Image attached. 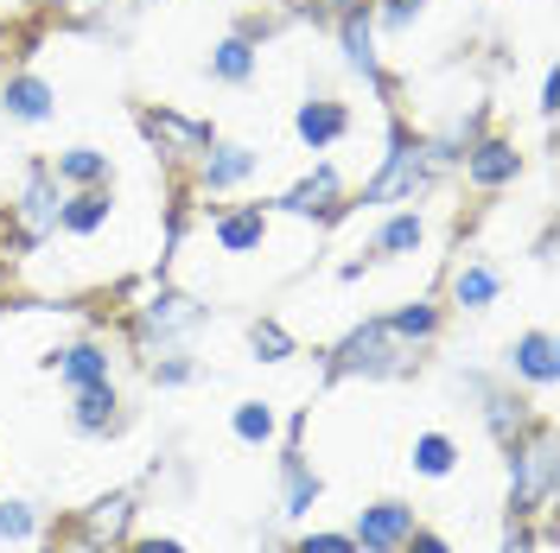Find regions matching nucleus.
I'll use <instances>...</instances> for the list:
<instances>
[{
	"label": "nucleus",
	"instance_id": "obj_1",
	"mask_svg": "<svg viewBox=\"0 0 560 553\" xmlns=\"http://www.w3.org/2000/svg\"><path fill=\"white\" fill-rule=\"evenodd\" d=\"M440 178H446V166L433 160V140L420 134V128H408L401 115H388V140H383V153H376V173H370L363 185H357L350 210L376 216V210L427 204Z\"/></svg>",
	"mask_w": 560,
	"mask_h": 553
},
{
	"label": "nucleus",
	"instance_id": "obj_2",
	"mask_svg": "<svg viewBox=\"0 0 560 553\" xmlns=\"http://www.w3.org/2000/svg\"><path fill=\"white\" fill-rule=\"evenodd\" d=\"M420 369V350L388 331V318H357L338 344L325 350V381H401Z\"/></svg>",
	"mask_w": 560,
	"mask_h": 553
},
{
	"label": "nucleus",
	"instance_id": "obj_3",
	"mask_svg": "<svg viewBox=\"0 0 560 553\" xmlns=\"http://www.w3.org/2000/svg\"><path fill=\"white\" fill-rule=\"evenodd\" d=\"M210 318H217V311H210L191 286H160V293H147L140 306H128V344H135L140 363H153V356H166V350H191L210 331Z\"/></svg>",
	"mask_w": 560,
	"mask_h": 553
},
{
	"label": "nucleus",
	"instance_id": "obj_4",
	"mask_svg": "<svg viewBox=\"0 0 560 553\" xmlns=\"http://www.w3.org/2000/svg\"><path fill=\"white\" fill-rule=\"evenodd\" d=\"M58 210H65V185L51 178L45 160H26L20 191H13V204H7V230H0V243L13 248L7 261H33L45 243H58Z\"/></svg>",
	"mask_w": 560,
	"mask_h": 553
},
{
	"label": "nucleus",
	"instance_id": "obj_5",
	"mask_svg": "<svg viewBox=\"0 0 560 553\" xmlns=\"http://www.w3.org/2000/svg\"><path fill=\"white\" fill-rule=\"evenodd\" d=\"M503 458H510V509H516V521L541 516L555 503V420L535 414V426L523 439H510Z\"/></svg>",
	"mask_w": 560,
	"mask_h": 553
},
{
	"label": "nucleus",
	"instance_id": "obj_6",
	"mask_svg": "<svg viewBox=\"0 0 560 553\" xmlns=\"http://www.w3.org/2000/svg\"><path fill=\"white\" fill-rule=\"evenodd\" d=\"M268 210H275L280 223H313V230L350 216V178H345V166H338V160H313L293 185H280L275 198H268Z\"/></svg>",
	"mask_w": 560,
	"mask_h": 553
},
{
	"label": "nucleus",
	"instance_id": "obj_7",
	"mask_svg": "<svg viewBox=\"0 0 560 553\" xmlns=\"http://www.w3.org/2000/svg\"><path fill=\"white\" fill-rule=\"evenodd\" d=\"M268 166V146H255V140H210L205 153L191 160V178H185V198H236L248 191L255 178Z\"/></svg>",
	"mask_w": 560,
	"mask_h": 553
},
{
	"label": "nucleus",
	"instance_id": "obj_8",
	"mask_svg": "<svg viewBox=\"0 0 560 553\" xmlns=\"http://www.w3.org/2000/svg\"><path fill=\"white\" fill-rule=\"evenodd\" d=\"M331 33H338V58H345V70L350 77H363V83L388 103V115H395V77H388V64H383V38H376V20H370V0H345L338 20H331Z\"/></svg>",
	"mask_w": 560,
	"mask_h": 553
},
{
	"label": "nucleus",
	"instance_id": "obj_9",
	"mask_svg": "<svg viewBox=\"0 0 560 553\" xmlns=\"http://www.w3.org/2000/svg\"><path fill=\"white\" fill-rule=\"evenodd\" d=\"M528 173V153L516 146V134H478L465 153H458V178H465V191L471 198H503V191H516Z\"/></svg>",
	"mask_w": 560,
	"mask_h": 553
},
{
	"label": "nucleus",
	"instance_id": "obj_10",
	"mask_svg": "<svg viewBox=\"0 0 560 553\" xmlns=\"http://www.w3.org/2000/svg\"><path fill=\"white\" fill-rule=\"evenodd\" d=\"M275 230H280V216L268 210V198L205 210V243L217 248V261H255L261 248L275 243Z\"/></svg>",
	"mask_w": 560,
	"mask_h": 553
},
{
	"label": "nucleus",
	"instance_id": "obj_11",
	"mask_svg": "<svg viewBox=\"0 0 560 553\" xmlns=\"http://www.w3.org/2000/svg\"><path fill=\"white\" fill-rule=\"evenodd\" d=\"M135 128H140V140L160 153V166H191L210 140H217V128H210L205 115H185V108H173V103H147L135 115Z\"/></svg>",
	"mask_w": 560,
	"mask_h": 553
},
{
	"label": "nucleus",
	"instance_id": "obj_12",
	"mask_svg": "<svg viewBox=\"0 0 560 553\" xmlns=\"http://www.w3.org/2000/svg\"><path fill=\"white\" fill-rule=\"evenodd\" d=\"M58 108H65V96H58V83H51L45 70L20 64V70L0 77V121H7V128H51Z\"/></svg>",
	"mask_w": 560,
	"mask_h": 553
},
{
	"label": "nucleus",
	"instance_id": "obj_13",
	"mask_svg": "<svg viewBox=\"0 0 560 553\" xmlns=\"http://www.w3.org/2000/svg\"><path fill=\"white\" fill-rule=\"evenodd\" d=\"M38 369H51V376H58V381L70 388V395H77V388L115 381L121 356H115V344H108V338L83 331V338H70V344H51V350H45V356H38Z\"/></svg>",
	"mask_w": 560,
	"mask_h": 553
},
{
	"label": "nucleus",
	"instance_id": "obj_14",
	"mask_svg": "<svg viewBox=\"0 0 560 553\" xmlns=\"http://www.w3.org/2000/svg\"><path fill=\"white\" fill-rule=\"evenodd\" d=\"M357 134V108L345 96H331V90H306V103L293 108V140L306 146V153H331V146H345Z\"/></svg>",
	"mask_w": 560,
	"mask_h": 553
},
{
	"label": "nucleus",
	"instance_id": "obj_15",
	"mask_svg": "<svg viewBox=\"0 0 560 553\" xmlns=\"http://www.w3.org/2000/svg\"><path fill=\"white\" fill-rule=\"evenodd\" d=\"M503 286L510 274L490 261L485 248H465L453 261V274H446V311H465V318H485L497 299H503Z\"/></svg>",
	"mask_w": 560,
	"mask_h": 553
},
{
	"label": "nucleus",
	"instance_id": "obj_16",
	"mask_svg": "<svg viewBox=\"0 0 560 553\" xmlns=\"http://www.w3.org/2000/svg\"><path fill=\"white\" fill-rule=\"evenodd\" d=\"M503 381H516V388H535V395H548L560 381V344L548 325H523L510 344H503Z\"/></svg>",
	"mask_w": 560,
	"mask_h": 553
},
{
	"label": "nucleus",
	"instance_id": "obj_17",
	"mask_svg": "<svg viewBox=\"0 0 560 553\" xmlns=\"http://www.w3.org/2000/svg\"><path fill=\"white\" fill-rule=\"evenodd\" d=\"M471 381V395H478V414H485V433L497 446H510V439H523L528 426H535V408H528V388L516 381H490V376H465Z\"/></svg>",
	"mask_w": 560,
	"mask_h": 553
},
{
	"label": "nucleus",
	"instance_id": "obj_18",
	"mask_svg": "<svg viewBox=\"0 0 560 553\" xmlns=\"http://www.w3.org/2000/svg\"><path fill=\"white\" fill-rule=\"evenodd\" d=\"M415 528H420L415 503H401V496H376V503H363V509L350 516V541H357V553H395Z\"/></svg>",
	"mask_w": 560,
	"mask_h": 553
},
{
	"label": "nucleus",
	"instance_id": "obj_19",
	"mask_svg": "<svg viewBox=\"0 0 560 553\" xmlns=\"http://www.w3.org/2000/svg\"><path fill=\"white\" fill-rule=\"evenodd\" d=\"M135 521H140V490H135V484H121V490H103V496H90V503L70 516V528H77V534H90V541H103V548H128Z\"/></svg>",
	"mask_w": 560,
	"mask_h": 553
},
{
	"label": "nucleus",
	"instance_id": "obj_20",
	"mask_svg": "<svg viewBox=\"0 0 560 553\" xmlns=\"http://www.w3.org/2000/svg\"><path fill=\"white\" fill-rule=\"evenodd\" d=\"M65 420H70L77 439H115V433L128 426V401H121L115 381H96V388H77V395H70Z\"/></svg>",
	"mask_w": 560,
	"mask_h": 553
},
{
	"label": "nucleus",
	"instance_id": "obj_21",
	"mask_svg": "<svg viewBox=\"0 0 560 553\" xmlns=\"http://www.w3.org/2000/svg\"><path fill=\"white\" fill-rule=\"evenodd\" d=\"M420 248H427V216H420V204L376 210V223H370V261H415Z\"/></svg>",
	"mask_w": 560,
	"mask_h": 553
},
{
	"label": "nucleus",
	"instance_id": "obj_22",
	"mask_svg": "<svg viewBox=\"0 0 560 553\" xmlns=\"http://www.w3.org/2000/svg\"><path fill=\"white\" fill-rule=\"evenodd\" d=\"M45 166H51V178H58L65 191H96V185H115V153L96 146V140H77V146L45 153Z\"/></svg>",
	"mask_w": 560,
	"mask_h": 553
},
{
	"label": "nucleus",
	"instance_id": "obj_23",
	"mask_svg": "<svg viewBox=\"0 0 560 553\" xmlns=\"http://www.w3.org/2000/svg\"><path fill=\"white\" fill-rule=\"evenodd\" d=\"M115 185H96V191H65V210H58V236L70 243H96L108 223H115Z\"/></svg>",
	"mask_w": 560,
	"mask_h": 553
},
{
	"label": "nucleus",
	"instance_id": "obj_24",
	"mask_svg": "<svg viewBox=\"0 0 560 553\" xmlns=\"http://www.w3.org/2000/svg\"><path fill=\"white\" fill-rule=\"evenodd\" d=\"M205 77H210V83H223V90H248V83L261 77V45H255L248 33H236V26H230V33L210 45Z\"/></svg>",
	"mask_w": 560,
	"mask_h": 553
},
{
	"label": "nucleus",
	"instance_id": "obj_25",
	"mask_svg": "<svg viewBox=\"0 0 560 553\" xmlns=\"http://www.w3.org/2000/svg\"><path fill=\"white\" fill-rule=\"evenodd\" d=\"M383 318H388V331H401V338H408L415 350H433V344H440V331H446V318H453V311H446V299H433V293H415V299L388 306Z\"/></svg>",
	"mask_w": 560,
	"mask_h": 553
},
{
	"label": "nucleus",
	"instance_id": "obj_26",
	"mask_svg": "<svg viewBox=\"0 0 560 553\" xmlns=\"http://www.w3.org/2000/svg\"><path fill=\"white\" fill-rule=\"evenodd\" d=\"M318 503H325V478H318L300 451H287V458H280V521H293V528H300Z\"/></svg>",
	"mask_w": 560,
	"mask_h": 553
},
{
	"label": "nucleus",
	"instance_id": "obj_27",
	"mask_svg": "<svg viewBox=\"0 0 560 553\" xmlns=\"http://www.w3.org/2000/svg\"><path fill=\"white\" fill-rule=\"evenodd\" d=\"M458 464H465V446H458L446 426H427V433H415V446H408V471H415V478H427V484H446V478H458Z\"/></svg>",
	"mask_w": 560,
	"mask_h": 553
},
{
	"label": "nucleus",
	"instance_id": "obj_28",
	"mask_svg": "<svg viewBox=\"0 0 560 553\" xmlns=\"http://www.w3.org/2000/svg\"><path fill=\"white\" fill-rule=\"evenodd\" d=\"M230 439L248 451H268L280 439V401L268 395H243V401H230Z\"/></svg>",
	"mask_w": 560,
	"mask_h": 553
},
{
	"label": "nucleus",
	"instance_id": "obj_29",
	"mask_svg": "<svg viewBox=\"0 0 560 553\" xmlns=\"http://www.w3.org/2000/svg\"><path fill=\"white\" fill-rule=\"evenodd\" d=\"M243 344H248V356H255V363H268V369L300 363V338L287 331V318H275V311L248 318V325H243Z\"/></svg>",
	"mask_w": 560,
	"mask_h": 553
},
{
	"label": "nucleus",
	"instance_id": "obj_30",
	"mask_svg": "<svg viewBox=\"0 0 560 553\" xmlns=\"http://www.w3.org/2000/svg\"><path fill=\"white\" fill-rule=\"evenodd\" d=\"M45 541V516H38L33 496H0V548L20 553V548H38Z\"/></svg>",
	"mask_w": 560,
	"mask_h": 553
},
{
	"label": "nucleus",
	"instance_id": "obj_31",
	"mask_svg": "<svg viewBox=\"0 0 560 553\" xmlns=\"http://www.w3.org/2000/svg\"><path fill=\"white\" fill-rule=\"evenodd\" d=\"M370 20H376V38H408L427 20V0H370Z\"/></svg>",
	"mask_w": 560,
	"mask_h": 553
},
{
	"label": "nucleus",
	"instance_id": "obj_32",
	"mask_svg": "<svg viewBox=\"0 0 560 553\" xmlns=\"http://www.w3.org/2000/svg\"><path fill=\"white\" fill-rule=\"evenodd\" d=\"M198 376H205V363H198L191 350H166V356L147 363V381H153V388H191Z\"/></svg>",
	"mask_w": 560,
	"mask_h": 553
},
{
	"label": "nucleus",
	"instance_id": "obj_33",
	"mask_svg": "<svg viewBox=\"0 0 560 553\" xmlns=\"http://www.w3.org/2000/svg\"><path fill=\"white\" fill-rule=\"evenodd\" d=\"M287 553H357V541H350V528H300Z\"/></svg>",
	"mask_w": 560,
	"mask_h": 553
},
{
	"label": "nucleus",
	"instance_id": "obj_34",
	"mask_svg": "<svg viewBox=\"0 0 560 553\" xmlns=\"http://www.w3.org/2000/svg\"><path fill=\"white\" fill-rule=\"evenodd\" d=\"M497 553H548V534L510 516V528H503V548H497Z\"/></svg>",
	"mask_w": 560,
	"mask_h": 553
},
{
	"label": "nucleus",
	"instance_id": "obj_35",
	"mask_svg": "<svg viewBox=\"0 0 560 553\" xmlns=\"http://www.w3.org/2000/svg\"><path fill=\"white\" fill-rule=\"evenodd\" d=\"M395 553H458V541L446 534V528H427V521H420V528H415V534H408Z\"/></svg>",
	"mask_w": 560,
	"mask_h": 553
},
{
	"label": "nucleus",
	"instance_id": "obj_36",
	"mask_svg": "<svg viewBox=\"0 0 560 553\" xmlns=\"http://www.w3.org/2000/svg\"><path fill=\"white\" fill-rule=\"evenodd\" d=\"M121 553H191L178 534H128V548Z\"/></svg>",
	"mask_w": 560,
	"mask_h": 553
},
{
	"label": "nucleus",
	"instance_id": "obj_37",
	"mask_svg": "<svg viewBox=\"0 0 560 553\" xmlns=\"http://www.w3.org/2000/svg\"><path fill=\"white\" fill-rule=\"evenodd\" d=\"M535 108H541V121L555 128V115H560V70L555 64L541 70V96H535Z\"/></svg>",
	"mask_w": 560,
	"mask_h": 553
},
{
	"label": "nucleus",
	"instance_id": "obj_38",
	"mask_svg": "<svg viewBox=\"0 0 560 553\" xmlns=\"http://www.w3.org/2000/svg\"><path fill=\"white\" fill-rule=\"evenodd\" d=\"M51 553H121V548H103V541H90V534H77V528H65V534L51 541Z\"/></svg>",
	"mask_w": 560,
	"mask_h": 553
},
{
	"label": "nucleus",
	"instance_id": "obj_39",
	"mask_svg": "<svg viewBox=\"0 0 560 553\" xmlns=\"http://www.w3.org/2000/svg\"><path fill=\"white\" fill-rule=\"evenodd\" d=\"M45 553H51V548H45Z\"/></svg>",
	"mask_w": 560,
	"mask_h": 553
}]
</instances>
